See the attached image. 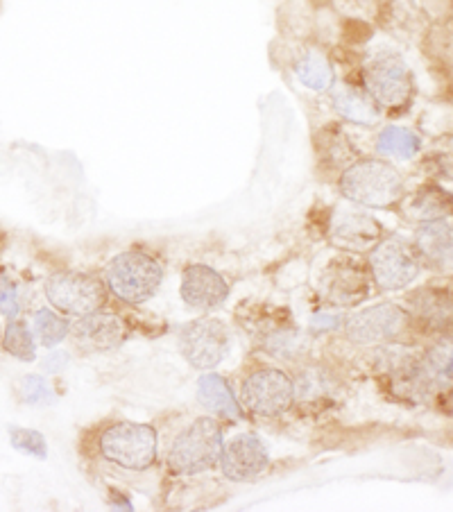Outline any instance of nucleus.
I'll return each mask as SVG.
<instances>
[{"instance_id":"f257e3e1","label":"nucleus","mask_w":453,"mask_h":512,"mask_svg":"<svg viewBox=\"0 0 453 512\" xmlns=\"http://www.w3.org/2000/svg\"><path fill=\"white\" fill-rule=\"evenodd\" d=\"M404 191V175L383 159H358L340 175V193L349 202L370 209L392 207L401 202Z\"/></svg>"},{"instance_id":"f03ea898","label":"nucleus","mask_w":453,"mask_h":512,"mask_svg":"<svg viewBox=\"0 0 453 512\" xmlns=\"http://www.w3.org/2000/svg\"><path fill=\"white\" fill-rule=\"evenodd\" d=\"M164 281V268L155 256L132 250L118 254L107 266V286L118 300L143 304L157 293Z\"/></svg>"},{"instance_id":"7ed1b4c3","label":"nucleus","mask_w":453,"mask_h":512,"mask_svg":"<svg viewBox=\"0 0 453 512\" xmlns=\"http://www.w3.org/2000/svg\"><path fill=\"white\" fill-rule=\"evenodd\" d=\"M222 456V433L216 420L200 417L170 447L168 465L175 474H200Z\"/></svg>"},{"instance_id":"20e7f679","label":"nucleus","mask_w":453,"mask_h":512,"mask_svg":"<svg viewBox=\"0 0 453 512\" xmlns=\"http://www.w3.org/2000/svg\"><path fill=\"white\" fill-rule=\"evenodd\" d=\"M363 84L381 109H404L415 91L413 73L395 53H379L367 59Z\"/></svg>"},{"instance_id":"39448f33","label":"nucleus","mask_w":453,"mask_h":512,"mask_svg":"<svg viewBox=\"0 0 453 512\" xmlns=\"http://www.w3.org/2000/svg\"><path fill=\"white\" fill-rule=\"evenodd\" d=\"M102 456L127 469H148L157 460V431L152 426L121 422L100 438Z\"/></svg>"},{"instance_id":"423d86ee","label":"nucleus","mask_w":453,"mask_h":512,"mask_svg":"<svg viewBox=\"0 0 453 512\" xmlns=\"http://www.w3.org/2000/svg\"><path fill=\"white\" fill-rule=\"evenodd\" d=\"M372 277L383 290H401L420 275V254L399 236L379 241L370 254Z\"/></svg>"},{"instance_id":"0eeeda50","label":"nucleus","mask_w":453,"mask_h":512,"mask_svg":"<svg viewBox=\"0 0 453 512\" xmlns=\"http://www.w3.org/2000/svg\"><path fill=\"white\" fill-rule=\"evenodd\" d=\"M50 304L66 315H89L105 304V284L87 272H57L46 281Z\"/></svg>"},{"instance_id":"6e6552de","label":"nucleus","mask_w":453,"mask_h":512,"mask_svg":"<svg viewBox=\"0 0 453 512\" xmlns=\"http://www.w3.org/2000/svg\"><path fill=\"white\" fill-rule=\"evenodd\" d=\"M295 399V386L281 370H259L243 383V404L259 417L286 413Z\"/></svg>"},{"instance_id":"1a4fd4ad","label":"nucleus","mask_w":453,"mask_h":512,"mask_svg":"<svg viewBox=\"0 0 453 512\" xmlns=\"http://www.w3.org/2000/svg\"><path fill=\"white\" fill-rule=\"evenodd\" d=\"M179 349L193 368H216L229 349L227 327L220 320H198L188 324L179 336Z\"/></svg>"},{"instance_id":"9d476101","label":"nucleus","mask_w":453,"mask_h":512,"mask_svg":"<svg viewBox=\"0 0 453 512\" xmlns=\"http://www.w3.org/2000/svg\"><path fill=\"white\" fill-rule=\"evenodd\" d=\"M408 327V315L395 304H379L356 313L347 322V336L358 345H383L399 338Z\"/></svg>"},{"instance_id":"9b49d317","label":"nucleus","mask_w":453,"mask_h":512,"mask_svg":"<svg viewBox=\"0 0 453 512\" xmlns=\"http://www.w3.org/2000/svg\"><path fill=\"white\" fill-rule=\"evenodd\" d=\"M222 472L236 483L254 481L268 469V447L254 433H241L222 449Z\"/></svg>"},{"instance_id":"f8f14e48","label":"nucleus","mask_w":453,"mask_h":512,"mask_svg":"<svg viewBox=\"0 0 453 512\" xmlns=\"http://www.w3.org/2000/svg\"><path fill=\"white\" fill-rule=\"evenodd\" d=\"M73 336L80 347L89 352H109L118 347L127 336V329L121 318L109 313H89L75 322Z\"/></svg>"},{"instance_id":"ddd939ff","label":"nucleus","mask_w":453,"mask_h":512,"mask_svg":"<svg viewBox=\"0 0 453 512\" xmlns=\"http://www.w3.org/2000/svg\"><path fill=\"white\" fill-rule=\"evenodd\" d=\"M227 281L209 266H191L184 270L182 297L191 309L207 311L227 300Z\"/></svg>"},{"instance_id":"4468645a","label":"nucleus","mask_w":453,"mask_h":512,"mask_svg":"<svg viewBox=\"0 0 453 512\" xmlns=\"http://www.w3.org/2000/svg\"><path fill=\"white\" fill-rule=\"evenodd\" d=\"M415 250L431 266H453V220L440 218L422 223L415 232Z\"/></svg>"},{"instance_id":"2eb2a0df","label":"nucleus","mask_w":453,"mask_h":512,"mask_svg":"<svg viewBox=\"0 0 453 512\" xmlns=\"http://www.w3.org/2000/svg\"><path fill=\"white\" fill-rule=\"evenodd\" d=\"M331 89L333 107H336V112L343 116L345 121L365 127L379 123L381 107L376 105V100L365 89L356 87L352 82L336 84V87Z\"/></svg>"},{"instance_id":"dca6fc26","label":"nucleus","mask_w":453,"mask_h":512,"mask_svg":"<svg viewBox=\"0 0 453 512\" xmlns=\"http://www.w3.org/2000/svg\"><path fill=\"white\" fill-rule=\"evenodd\" d=\"M410 313L429 331H447L453 327V297L435 288H422L410 297Z\"/></svg>"},{"instance_id":"f3484780","label":"nucleus","mask_w":453,"mask_h":512,"mask_svg":"<svg viewBox=\"0 0 453 512\" xmlns=\"http://www.w3.org/2000/svg\"><path fill=\"white\" fill-rule=\"evenodd\" d=\"M333 236L347 245L367 247L381 238V225L365 211L338 209L333 216Z\"/></svg>"},{"instance_id":"a211bd4d","label":"nucleus","mask_w":453,"mask_h":512,"mask_svg":"<svg viewBox=\"0 0 453 512\" xmlns=\"http://www.w3.org/2000/svg\"><path fill=\"white\" fill-rule=\"evenodd\" d=\"M322 295L333 304H356L367 295V281L361 270L338 266L322 279Z\"/></svg>"},{"instance_id":"6ab92c4d","label":"nucleus","mask_w":453,"mask_h":512,"mask_svg":"<svg viewBox=\"0 0 453 512\" xmlns=\"http://www.w3.org/2000/svg\"><path fill=\"white\" fill-rule=\"evenodd\" d=\"M198 399L213 415L227 417V420H241L243 417V411L241 406H238L232 388H229V383L218 377V374H204L198 386Z\"/></svg>"},{"instance_id":"aec40b11","label":"nucleus","mask_w":453,"mask_h":512,"mask_svg":"<svg viewBox=\"0 0 453 512\" xmlns=\"http://www.w3.org/2000/svg\"><path fill=\"white\" fill-rule=\"evenodd\" d=\"M406 213L413 220H420V223L453 218V198L438 186H426V189H420L410 198Z\"/></svg>"},{"instance_id":"412c9836","label":"nucleus","mask_w":453,"mask_h":512,"mask_svg":"<svg viewBox=\"0 0 453 512\" xmlns=\"http://www.w3.org/2000/svg\"><path fill=\"white\" fill-rule=\"evenodd\" d=\"M295 73L299 82L304 87H309L311 91H329L336 82V75H333V66L329 62V57L320 53V50L309 48L299 55L297 64H295Z\"/></svg>"},{"instance_id":"4be33fe9","label":"nucleus","mask_w":453,"mask_h":512,"mask_svg":"<svg viewBox=\"0 0 453 512\" xmlns=\"http://www.w3.org/2000/svg\"><path fill=\"white\" fill-rule=\"evenodd\" d=\"M376 150H379L383 157L413 159L417 152L422 150V139L420 134L408 130V127L388 125L383 127L379 139H376Z\"/></svg>"},{"instance_id":"5701e85b","label":"nucleus","mask_w":453,"mask_h":512,"mask_svg":"<svg viewBox=\"0 0 453 512\" xmlns=\"http://www.w3.org/2000/svg\"><path fill=\"white\" fill-rule=\"evenodd\" d=\"M295 386V395L302 401H320L331 397L333 381L322 368H306L299 372Z\"/></svg>"},{"instance_id":"b1692460","label":"nucleus","mask_w":453,"mask_h":512,"mask_svg":"<svg viewBox=\"0 0 453 512\" xmlns=\"http://www.w3.org/2000/svg\"><path fill=\"white\" fill-rule=\"evenodd\" d=\"M34 331H37L41 345L55 347L66 338L68 324L53 311L41 309V311H37V315H34Z\"/></svg>"},{"instance_id":"393cba45","label":"nucleus","mask_w":453,"mask_h":512,"mask_svg":"<svg viewBox=\"0 0 453 512\" xmlns=\"http://www.w3.org/2000/svg\"><path fill=\"white\" fill-rule=\"evenodd\" d=\"M5 349L21 361H34V340L23 322H10L5 329Z\"/></svg>"},{"instance_id":"a878e982","label":"nucleus","mask_w":453,"mask_h":512,"mask_svg":"<svg viewBox=\"0 0 453 512\" xmlns=\"http://www.w3.org/2000/svg\"><path fill=\"white\" fill-rule=\"evenodd\" d=\"M12 445L14 449L25 451V454L37 456V458H46L48 454L44 435L32 429H12Z\"/></svg>"},{"instance_id":"bb28decb","label":"nucleus","mask_w":453,"mask_h":512,"mask_svg":"<svg viewBox=\"0 0 453 512\" xmlns=\"http://www.w3.org/2000/svg\"><path fill=\"white\" fill-rule=\"evenodd\" d=\"M23 397L28 404L34 406H44V404H53L55 395L53 390L48 388V383L39 377H25L23 379Z\"/></svg>"},{"instance_id":"cd10ccee","label":"nucleus","mask_w":453,"mask_h":512,"mask_svg":"<svg viewBox=\"0 0 453 512\" xmlns=\"http://www.w3.org/2000/svg\"><path fill=\"white\" fill-rule=\"evenodd\" d=\"M266 347L277 356H293V352L297 349V334L290 329L275 331V334L266 340Z\"/></svg>"},{"instance_id":"c85d7f7f","label":"nucleus","mask_w":453,"mask_h":512,"mask_svg":"<svg viewBox=\"0 0 453 512\" xmlns=\"http://www.w3.org/2000/svg\"><path fill=\"white\" fill-rule=\"evenodd\" d=\"M19 311V297H16V290L7 281H0V313L3 315H16Z\"/></svg>"},{"instance_id":"c756f323","label":"nucleus","mask_w":453,"mask_h":512,"mask_svg":"<svg viewBox=\"0 0 453 512\" xmlns=\"http://www.w3.org/2000/svg\"><path fill=\"white\" fill-rule=\"evenodd\" d=\"M340 322L343 320H340L338 315H315V318L311 320V327L315 331H329V329H336Z\"/></svg>"},{"instance_id":"7c9ffc66","label":"nucleus","mask_w":453,"mask_h":512,"mask_svg":"<svg viewBox=\"0 0 453 512\" xmlns=\"http://www.w3.org/2000/svg\"><path fill=\"white\" fill-rule=\"evenodd\" d=\"M68 363V354H50L44 361V370L46 372H59L64 370Z\"/></svg>"}]
</instances>
